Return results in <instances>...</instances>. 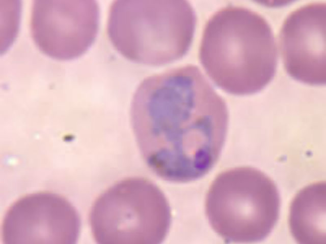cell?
Listing matches in <instances>:
<instances>
[{
	"label": "cell",
	"instance_id": "obj_1",
	"mask_svg": "<svg viewBox=\"0 0 326 244\" xmlns=\"http://www.w3.org/2000/svg\"><path fill=\"white\" fill-rule=\"evenodd\" d=\"M130 113L142 158L159 177L191 182L217 162L227 132L228 108L197 66L144 79L133 94Z\"/></svg>",
	"mask_w": 326,
	"mask_h": 244
},
{
	"label": "cell",
	"instance_id": "obj_2",
	"mask_svg": "<svg viewBox=\"0 0 326 244\" xmlns=\"http://www.w3.org/2000/svg\"><path fill=\"white\" fill-rule=\"evenodd\" d=\"M199 58L211 80L225 92L258 93L276 72L278 52L272 28L263 16L249 8H222L205 25Z\"/></svg>",
	"mask_w": 326,
	"mask_h": 244
},
{
	"label": "cell",
	"instance_id": "obj_3",
	"mask_svg": "<svg viewBox=\"0 0 326 244\" xmlns=\"http://www.w3.org/2000/svg\"><path fill=\"white\" fill-rule=\"evenodd\" d=\"M196 23L195 12L185 0H118L110 6L107 32L125 58L158 66L186 54Z\"/></svg>",
	"mask_w": 326,
	"mask_h": 244
},
{
	"label": "cell",
	"instance_id": "obj_4",
	"mask_svg": "<svg viewBox=\"0 0 326 244\" xmlns=\"http://www.w3.org/2000/svg\"><path fill=\"white\" fill-rule=\"evenodd\" d=\"M280 197L273 180L251 167L220 173L206 197L210 226L228 242L260 241L271 233L279 219Z\"/></svg>",
	"mask_w": 326,
	"mask_h": 244
},
{
	"label": "cell",
	"instance_id": "obj_5",
	"mask_svg": "<svg viewBox=\"0 0 326 244\" xmlns=\"http://www.w3.org/2000/svg\"><path fill=\"white\" fill-rule=\"evenodd\" d=\"M169 203L152 181L121 180L102 193L91 209L92 235L101 244H158L171 224Z\"/></svg>",
	"mask_w": 326,
	"mask_h": 244
},
{
	"label": "cell",
	"instance_id": "obj_6",
	"mask_svg": "<svg viewBox=\"0 0 326 244\" xmlns=\"http://www.w3.org/2000/svg\"><path fill=\"white\" fill-rule=\"evenodd\" d=\"M99 8L93 0L34 1L31 32L34 43L46 55L59 60L76 58L95 41Z\"/></svg>",
	"mask_w": 326,
	"mask_h": 244
},
{
	"label": "cell",
	"instance_id": "obj_7",
	"mask_svg": "<svg viewBox=\"0 0 326 244\" xmlns=\"http://www.w3.org/2000/svg\"><path fill=\"white\" fill-rule=\"evenodd\" d=\"M79 215L65 197L51 192L28 194L8 209L2 228L4 243H75Z\"/></svg>",
	"mask_w": 326,
	"mask_h": 244
},
{
	"label": "cell",
	"instance_id": "obj_8",
	"mask_svg": "<svg viewBox=\"0 0 326 244\" xmlns=\"http://www.w3.org/2000/svg\"><path fill=\"white\" fill-rule=\"evenodd\" d=\"M326 4L302 6L286 18L280 33L281 49L288 74L311 85L325 83Z\"/></svg>",
	"mask_w": 326,
	"mask_h": 244
},
{
	"label": "cell",
	"instance_id": "obj_9",
	"mask_svg": "<svg viewBox=\"0 0 326 244\" xmlns=\"http://www.w3.org/2000/svg\"><path fill=\"white\" fill-rule=\"evenodd\" d=\"M325 183L318 181L302 189L290 207L291 233L301 244L325 243Z\"/></svg>",
	"mask_w": 326,
	"mask_h": 244
}]
</instances>
